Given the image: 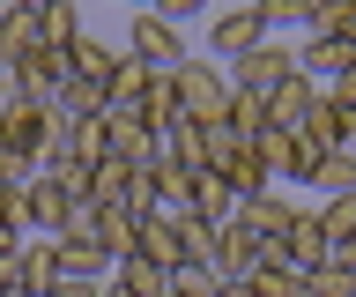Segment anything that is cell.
I'll list each match as a JSON object with an SVG mask.
<instances>
[{"label":"cell","instance_id":"44dd1931","mask_svg":"<svg viewBox=\"0 0 356 297\" xmlns=\"http://www.w3.org/2000/svg\"><path fill=\"white\" fill-rule=\"evenodd\" d=\"M305 186H319V193H356V156H349V149H334V156L319 163Z\"/></svg>","mask_w":356,"mask_h":297},{"label":"cell","instance_id":"d6986e66","mask_svg":"<svg viewBox=\"0 0 356 297\" xmlns=\"http://www.w3.org/2000/svg\"><path fill=\"white\" fill-rule=\"evenodd\" d=\"M52 268H60L67 282H111V260L97 246H52Z\"/></svg>","mask_w":356,"mask_h":297},{"label":"cell","instance_id":"7a4b0ae2","mask_svg":"<svg viewBox=\"0 0 356 297\" xmlns=\"http://www.w3.org/2000/svg\"><path fill=\"white\" fill-rule=\"evenodd\" d=\"M267 38H275V30H267V8L260 0H238V8H222L216 23H208V60H216V67H238L245 52L267 45Z\"/></svg>","mask_w":356,"mask_h":297},{"label":"cell","instance_id":"d4e9b609","mask_svg":"<svg viewBox=\"0 0 356 297\" xmlns=\"http://www.w3.org/2000/svg\"><path fill=\"white\" fill-rule=\"evenodd\" d=\"M305 297H356V275L349 268H319V275H305Z\"/></svg>","mask_w":356,"mask_h":297},{"label":"cell","instance_id":"ba28073f","mask_svg":"<svg viewBox=\"0 0 356 297\" xmlns=\"http://www.w3.org/2000/svg\"><path fill=\"white\" fill-rule=\"evenodd\" d=\"M30 52H44V38H38V0H0V60L15 67V60H30Z\"/></svg>","mask_w":356,"mask_h":297},{"label":"cell","instance_id":"277c9868","mask_svg":"<svg viewBox=\"0 0 356 297\" xmlns=\"http://www.w3.org/2000/svg\"><path fill=\"white\" fill-rule=\"evenodd\" d=\"M119 52H127V60H141L149 74H171L178 60H186V38H178L171 15H134V23H127V45H119Z\"/></svg>","mask_w":356,"mask_h":297},{"label":"cell","instance_id":"ac0fdd59","mask_svg":"<svg viewBox=\"0 0 356 297\" xmlns=\"http://www.w3.org/2000/svg\"><path fill=\"white\" fill-rule=\"evenodd\" d=\"M111 282H119L127 297H171V275L156 268V260H141V252H134V260H119V268H111Z\"/></svg>","mask_w":356,"mask_h":297},{"label":"cell","instance_id":"4fadbf2b","mask_svg":"<svg viewBox=\"0 0 356 297\" xmlns=\"http://www.w3.org/2000/svg\"><path fill=\"white\" fill-rule=\"evenodd\" d=\"M186 216H200L208 230H222L230 216H238V193H230L216 171H200V179H193V201H186Z\"/></svg>","mask_w":356,"mask_h":297},{"label":"cell","instance_id":"e0dca14e","mask_svg":"<svg viewBox=\"0 0 356 297\" xmlns=\"http://www.w3.org/2000/svg\"><path fill=\"white\" fill-rule=\"evenodd\" d=\"M134 238H141V223H134L127 208H97V246H104L111 268H119V260H134Z\"/></svg>","mask_w":356,"mask_h":297},{"label":"cell","instance_id":"603a6c76","mask_svg":"<svg viewBox=\"0 0 356 297\" xmlns=\"http://www.w3.org/2000/svg\"><path fill=\"white\" fill-rule=\"evenodd\" d=\"M245 282H252V290H260V297H305V275H289V268H275V260H267L260 275H245Z\"/></svg>","mask_w":356,"mask_h":297},{"label":"cell","instance_id":"9c48e42d","mask_svg":"<svg viewBox=\"0 0 356 297\" xmlns=\"http://www.w3.org/2000/svg\"><path fill=\"white\" fill-rule=\"evenodd\" d=\"M104 156L134 163V171H149V163H156V134H149L134 112H104Z\"/></svg>","mask_w":356,"mask_h":297},{"label":"cell","instance_id":"7c38bea8","mask_svg":"<svg viewBox=\"0 0 356 297\" xmlns=\"http://www.w3.org/2000/svg\"><path fill=\"white\" fill-rule=\"evenodd\" d=\"M289 216H297V193H289V186H267V193H252V201L238 208V223H252L267 246H275V238L289 230Z\"/></svg>","mask_w":356,"mask_h":297},{"label":"cell","instance_id":"8992f818","mask_svg":"<svg viewBox=\"0 0 356 297\" xmlns=\"http://www.w3.org/2000/svg\"><path fill=\"white\" fill-rule=\"evenodd\" d=\"M8 74H15V97L30 104V112H52L60 90H67V60L60 52H30V60H15Z\"/></svg>","mask_w":356,"mask_h":297},{"label":"cell","instance_id":"52a82bcc","mask_svg":"<svg viewBox=\"0 0 356 297\" xmlns=\"http://www.w3.org/2000/svg\"><path fill=\"white\" fill-rule=\"evenodd\" d=\"M0 149H8L15 163H30V171H38V156L52 149V112H30V104H15V112L0 119Z\"/></svg>","mask_w":356,"mask_h":297},{"label":"cell","instance_id":"5b68a950","mask_svg":"<svg viewBox=\"0 0 356 297\" xmlns=\"http://www.w3.org/2000/svg\"><path fill=\"white\" fill-rule=\"evenodd\" d=\"M260 268H267V238L230 216V223L216 230V275L222 282H245V275H260Z\"/></svg>","mask_w":356,"mask_h":297},{"label":"cell","instance_id":"2e32d148","mask_svg":"<svg viewBox=\"0 0 356 297\" xmlns=\"http://www.w3.org/2000/svg\"><path fill=\"white\" fill-rule=\"evenodd\" d=\"M15 268H22V297H44L52 282H60V268H52V238H22Z\"/></svg>","mask_w":356,"mask_h":297},{"label":"cell","instance_id":"3957f363","mask_svg":"<svg viewBox=\"0 0 356 297\" xmlns=\"http://www.w3.org/2000/svg\"><path fill=\"white\" fill-rule=\"evenodd\" d=\"M222 74H230V90H238V97H260V104H267V97L297 74V45H289V38H267V45H252L238 67H222Z\"/></svg>","mask_w":356,"mask_h":297},{"label":"cell","instance_id":"4316f807","mask_svg":"<svg viewBox=\"0 0 356 297\" xmlns=\"http://www.w3.org/2000/svg\"><path fill=\"white\" fill-rule=\"evenodd\" d=\"M327 104H341V112H356V67L341 74V82H327Z\"/></svg>","mask_w":356,"mask_h":297},{"label":"cell","instance_id":"cb8c5ba5","mask_svg":"<svg viewBox=\"0 0 356 297\" xmlns=\"http://www.w3.org/2000/svg\"><path fill=\"white\" fill-rule=\"evenodd\" d=\"M216 290H222L216 268H178V275H171V297H216Z\"/></svg>","mask_w":356,"mask_h":297},{"label":"cell","instance_id":"1f68e13d","mask_svg":"<svg viewBox=\"0 0 356 297\" xmlns=\"http://www.w3.org/2000/svg\"><path fill=\"white\" fill-rule=\"evenodd\" d=\"M0 67H8V60H0Z\"/></svg>","mask_w":356,"mask_h":297},{"label":"cell","instance_id":"5bb4252c","mask_svg":"<svg viewBox=\"0 0 356 297\" xmlns=\"http://www.w3.org/2000/svg\"><path fill=\"white\" fill-rule=\"evenodd\" d=\"M134 252H141V260H156L163 275H178V268H186V246H178L171 216H149V223H141V238H134Z\"/></svg>","mask_w":356,"mask_h":297},{"label":"cell","instance_id":"ffe728a7","mask_svg":"<svg viewBox=\"0 0 356 297\" xmlns=\"http://www.w3.org/2000/svg\"><path fill=\"white\" fill-rule=\"evenodd\" d=\"M134 179H141L134 163L104 156V163H97V171H89V201H97V208H119V201H127V186H134Z\"/></svg>","mask_w":356,"mask_h":297},{"label":"cell","instance_id":"f546056e","mask_svg":"<svg viewBox=\"0 0 356 297\" xmlns=\"http://www.w3.org/2000/svg\"><path fill=\"white\" fill-rule=\"evenodd\" d=\"M104 297H127V290H119V282H104Z\"/></svg>","mask_w":356,"mask_h":297},{"label":"cell","instance_id":"7402d4cb","mask_svg":"<svg viewBox=\"0 0 356 297\" xmlns=\"http://www.w3.org/2000/svg\"><path fill=\"white\" fill-rule=\"evenodd\" d=\"M222 127H230L238 141H252V134L267 127V104H260V97H238V90H230V112H222Z\"/></svg>","mask_w":356,"mask_h":297},{"label":"cell","instance_id":"8fae6325","mask_svg":"<svg viewBox=\"0 0 356 297\" xmlns=\"http://www.w3.org/2000/svg\"><path fill=\"white\" fill-rule=\"evenodd\" d=\"M312 112H319V82H305V74H289L282 90L267 97V127H282V134H297Z\"/></svg>","mask_w":356,"mask_h":297},{"label":"cell","instance_id":"6da1fadb","mask_svg":"<svg viewBox=\"0 0 356 297\" xmlns=\"http://www.w3.org/2000/svg\"><path fill=\"white\" fill-rule=\"evenodd\" d=\"M171 90H178V119H186V127H216V119L230 112V74H222L216 60H193V52H186L171 67Z\"/></svg>","mask_w":356,"mask_h":297},{"label":"cell","instance_id":"f1b7e54d","mask_svg":"<svg viewBox=\"0 0 356 297\" xmlns=\"http://www.w3.org/2000/svg\"><path fill=\"white\" fill-rule=\"evenodd\" d=\"M216 297H260V290H252V282H222Z\"/></svg>","mask_w":356,"mask_h":297},{"label":"cell","instance_id":"30bf717a","mask_svg":"<svg viewBox=\"0 0 356 297\" xmlns=\"http://www.w3.org/2000/svg\"><path fill=\"white\" fill-rule=\"evenodd\" d=\"M67 60V74H74V82H82V90H111V67H119V45H104V38H74V45L60 52Z\"/></svg>","mask_w":356,"mask_h":297},{"label":"cell","instance_id":"9a60e30c","mask_svg":"<svg viewBox=\"0 0 356 297\" xmlns=\"http://www.w3.org/2000/svg\"><path fill=\"white\" fill-rule=\"evenodd\" d=\"M38 38H44V52H67L74 38H82V15H74V0H38Z\"/></svg>","mask_w":356,"mask_h":297},{"label":"cell","instance_id":"83f0119b","mask_svg":"<svg viewBox=\"0 0 356 297\" xmlns=\"http://www.w3.org/2000/svg\"><path fill=\"white\" fill-rule=\"evenodd\" d=\"M44 297H104V282H67V275H60V282H52Z\"/></svg>","mask_w":356,"mask_h":297},{"label":"cell","instance_id":"484cf974","mask_svg":"<svg viewBox=\"0 0 356 297\" xmlns=\"http://www.w3.org/2000/svg\"><path fill=\"white\" fill-rule=\"evenodd\" d=\"M260 8H267V30L282 38V30H305V8H312V0H260Z\"/></svg>","mask_w":356,"mask_h":297},{"label":"cell","instance_id":"4dcf8cb0","mask_svg":"<svg viewBox=\"0 0 356 297\" xmlns=\"http://www.w3.org/2000/svg\"><path fill=\"white\" fill-rule=\"evenodd\" d=\"M0 297H22V290H0Z\"/></svg>","mask_w":356,"mask_h":297}]
</instances>
